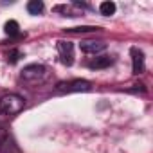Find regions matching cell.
Wrapping results in <instances>:
<instances>
[{
  "label": "cell",
  "instance_id": "6da1fadb",
  "mask_svg": "<svg viewBox=\"0 0 153 153\" xmlns=\"http://www.w3.org/2000/svg\"><path fill=\"white\" fill-rule=\"evenodd\" d=\"M24 99L16 94H9L4 96L0 99V114H6V115H16L24 110Z\"/></svg>",
  "mask_w": 153,
  "mask_h": 153
},
{
  "label": "cell",
  "instance_id": "7a4b0ae2",
  "mask_svg": "<svg viewBox=\"0 0 153 153\" xmlns=\"http://www.w3.org/2000/svg\"><path fill=\"white\" fill-rule=\"evenodd\" d=\"M45 78V67L43 65H27L24 70H22V79L27 81V83H36V81H42Z\"/></svg>",
  "mask_w": 153,
  "mask_h": 153
},
{
  "label": "cell",
  "instance_id": "3957f363",
  "mask_svg": "<svg viewBox=\"0 0 153 153\" xmlns=\"http://www.w3.org/2000/svg\"><path fill=\"white\" fill-rule=\"evenodd\" d=\"M90 90V83L85 79H74L70 83H59L58 92H87Z\"/></svg>",
  "mask_w": 153,
  "mask_h": 153
},
{
  "label": "cell",
  "instance_id": "277c9868",
  "mask_svg": "<svg viewBox=\"0 0 153 153\" xmlns=\"http://www.w3.org/2000/svg\"><path fill=\"white\" fill-rule=\"evenodd\" d=\"M72 43L70 42H58V51H59V54H61V59H63V63L65 65H72V58H74V54H72Z\"/></svg>",
  "mask_w": 153,
  "mask_h": 153
},
{
  "label": "cell",
  "instance_id": "5b68a950",
  "mask_svg": "<svg viewBox=\"0 0 153 153\" xmlns=\"http://www.w3.org/2000/svg\"><path fill=\"white\" fill-rule=\"evenodd\" d=\"M105 49H106V43H103V42H83L81 43V51L87 54H97Z\"/></svg>",
  "mask_w": 153,
  "mask_h": 153
},
{
  "label": "cell",
  "instance_id": "8992f818",
  "mask_svg": "<svg viewBox=\"0 0 153 153\" xmlns=\"http://www.w3.org/2000/svg\"><path fill=\"white\" fill-rule=\"evenodd\" d=\"M131 58H133V74H140L144 70V54L139 49H131Z\"/></svg>",
  "mask_w": 153,
  "mask_h": 153
},
{
  "label": "cell",
  "instance_id": "52a82bcc",
  "mask_svg": "<svg viewBox=\"0 0 153 153\" xmlns=\"http://www.w3.org/2000/svg\"><path fill=\"white\" fill-rule=\"evenodd\" d=\"M110 65H112V58L110 56H101V58H96L88 67L90 68H106Z\"/></svg>",
  "mask_w": 153,
  "mask_h": 153
},
{
  "label": "cell",
  "instance_id": "ba28073f",
  "mask_svg": "<svg viewBox=\"0 0 153 153\" xmlns=\"http://www.w3.org/2000/svg\"><path fill=\"white\" fill-rule=\"evenodd\" d=\"M18 29H20V27H18V22H15V20H9V22H6V25H4V31H6V34H9V36H18V34H20Z\"/></svg>",
  "mask_w": 153,
  "mask_h": 153
},
{
  "label": "cell",
  "instance_id": "9c48e42d",
  "mask_svg": "<svg viewBox=\"0 0 153 153\" xmlns=\"http://www.w3.org/2000/svg\"><path fill=\"white\" fill-rule=\"evenodd\" d=\"M27 11L31 15H40L43 11V2H40V0H31L27 4Z\"/></svg>",
  "mask_w": 153,
  "mask_h": 153
},
{
  "label": "cell",
  "instance_id": "30bf717a",
  "mask_svg": "<svg viewBox=\"0 0 153 153\" xmlns=\"http://www.w3.org/2000/svg\"><path fill=\"white\" fill-rule=\"evenodd\" d=\"M99 11H101V15L110 16V15L115 13V4H114V2H103V4L99 6Z\"/></svg>",
  "mask_w": 153,
  "mask_h": 153
},
{
  "label": "cell",
  "instance_id": "8fae6325",
  "mask_svg": "<svg viewBox=\"0 0 153 153\" xmlns=\"http://www.w3.org/2000/svg\"><path fill=\"white\" fill-rule=\"evenodd\" d=\"M67 31L68 33H92V31H97V27H72Z\"/></svg>",
  "mask_w": 153,
  "mask_h": 153
},
{
  "label": "cell",
  "instance_id": "7c38bea8",
  "mask_svg": "<svg viewBox=\"0 0 153 153\" xmlns=\"http://www.w3.org/2000/svg\"><path fill=\"white\" fill-rule=\"evenodd\" d=\"M18 56H20V52H18V51H11V52H9V56H7V59H9L11 63H16V61H18Z\"/></svg>",
  "mask_w": 153,
  "mask_h": 153
},
{
  "label": "cell",
  "instance_id": "4fadbf2b",
  "mask_svg": "<svg viewBox=\"0 0 153 153\" xmlns=\"http://www.w3.org/2000/svg\"><path fill=\"white\" fill-rule=\"evenodd\" d=\"M4 137H6V133H4V130H2V128H0V142L4 140Z\"/></svg>",
  "mask_w": 153,
  "mask_h": 153
}]
</instances>
